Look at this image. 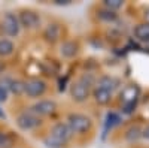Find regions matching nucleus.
<instances>
[{
  "mask_svg": "<svg viewBox=\"0 0 149 148\" xmlns=\"http://www.w3.org/2000/svg\"><path fill=\"white\" fill-rule=\"evenodd\" d=\"M66 123L70 127L73 136L74 135H86L94 127L93 118L84 112H69L66 117Z\"/></svg>",
  "mask_w": 149,
  "mask_h": 148,
  "instance_id": "obj_1",
  "label": "nucleus"
},
{
  "mask_svg": "<svg viewBox=\"0 0 149 148\" xmlns=\"http://www.w3.org/2000/svg\"><path fill=\"white\" fill-rule=\"evenodd\" d=\"M21 32V26L15 12L6 11L0 15V33L5 38L10 39V38H17Z\"/></svg>",
  "mask_w": 149,
  "mask_h": 148,
  "instance_id": "obj_2",
  "label": "nucleus"
},
{
  "mask_svg": "<svg viewBox=\"0 0 149 148\" xmlns=\"http://www.w3.org/2000/svg\"><path fill=\"white\" fill-rule=\"evenodd\" d=\"M17 17L19 21L21 29L27 30V32H33L40 29L42 26V17L37 11L30 9V8H22L17 12Z\"/></svg>",
  "mask_w": 149,
  "mask_h": 148,
  "instance_id": "obj_3",
  "label": "nucleus"
},
{
  "mask_svg": "<svg viewBox=\"0 0 149 148\" xmlns=\"http://www.w3.org/2000/svg\"><path fill=\"white\" fill-rule=\"evenodd\" d=\"M48 91V82L42 78H30L24 81V96L27 99H39Z\"/></svg>",
  "mask_w": 149,
  "mask_h": 148,
  "instance_id": "obj_4",
  "label": "nucleus"
},
{
  "mask_svg": "<svg viewBox=\"0 0 149 148\" xmlns=\"http://www.w3.org/2000/svg\"><path fill=\"white\" fill-rule=\"evenodd\" d=\"M42 123L43 120L39 118V117H36L34 114H31L30 111H21V112L17 115L15 118V124L19 130L22 132H30V130H34L37 127H40L42 126Z\"/></svg>",
  "mask_w": 149,
  "mask_h": 148,
  "instance_id": "obj_5",
  "label": "nucleus"
},
{
  "mask_svg": "<svg viewBox=\"0 0 149 148\" xmlns=\"http://www.w3.org/2000/svg\"><path fill=\"white\" fill-rule=\"evenodd\" d=\"M57 109H58V105H57V102L54 100V99H40V100L34 102L29 108L30 112L34 114L36 117H39V118L49 117V115L55 114Z\"/></svg>",
  "mask_w": 149,
  "mask_h": 148,
  "instance_id": "obj_6",
  "label": "nucleus"
},
{
  "mask_svg": "<svg viewBox=\"0 0 149 148\" xmlns=\"http://www.w3.org/2000/svg\"><path fill=\"white\" fill-rule=\"evenodd\" d=\"M93 88L85 85L84 82H81L79 79L73 81L69 87V96L74 103H85L90 99Z\"/></svg>",
  "mask_w": 149,
  "mask_h": 148,
  "instance_id": "obj_7",
  "label": "nucleus"
},
{
  "mask_svg": "<svg viewBox=\"0 0 149 148\" xmlns=\"http://www.w3.org/2000/svg\"><path fill=\"white\" fill-rule=\"evenodd\" d=\"M48 135L51 138H54L55 141L64 144V145H67L73 139V133H72V130L67 126L66 121H57V123H54V124L51 126V129H49Z\"/></svg>",
  "mask_w": 149,
  "mask_h": 148,
  "instance_id": "obj_8",
  "label": "nucleus"
},
{
  "mask_svg": "<svg viewBox=\"0 0 149 148\" xmlns=\"http://www.w3.org/2000/svg\"><path fill=\"white\" fill-rule=\"evenodd\" d=\"M42 39L48 43H58L63 39V27L60 22H48L42 30Z\"/></svg>",
  "mask_w": 149,
  "mask_h": 148,
  "instance_id": "obj_9",
  "label": "nucleus"
},
{
  "mask_svg": "<svg viewBox=\"0 0 149 148\" xmlns=\"http://www.w3.org/2000/svg\"><path fill=\"white\" fill-rule=\"evenodd\" d=\"M81 53V43L76 39H64L60 43V55L66 60L76 58Z\"/></svg>",
  "mask_w": 149,
  "mask_h": 148,
  "instance_id": "obj_10",
  "label": "nucleus"
},
{
  "mask_svg": "<svg viewBox=\"0 0 149 148\" xmlns=\"http://www.w3.org/2000/svg\"><path fill=\"white\" fill-rule=\"evenodd\" d=\"M91 96H93V99H94V102H95L97 105H100V106L109 105V103L112 102V99H113V93H110V91H107V90H104V88L97 87V85L93 88Z\"/></svg>",
  "mask_w": 149,
  "mask_h": 148,
  "instance_id": "obj_11",
  "label": "nucleus"
},
{
  "mask_svg": "<svg viewBox=\"0 0 149 148\" xmlns=\"http://www.w3.org/2000/svg\"><path fill=\"white\" fill-rule=\"evenodd\" d=\"M95 85H97V87H100V88H104V90L110 91V93H113L119 87V82H118L116 78L110 76V75H102L100 78L95 79ZM95 85H94V87H95Z\"/></svg>",
  "mask_w": 149,
  "mask_h": 148,
  "instance_id": "obj_12",
  "label": "nucleus"
},
{
  "mask_svg": "<svg viewBox=\"0 0 149 148\" xmlns=\"http://www.w3.org/2000/svg\"><path fill=\"white\" fill-rule=\"evenodd\" d=\"M0 85H5L8 88L9 94H15V96H22L24 94V81L18 79V78H8L6 82L0 84Z\"/></svg>",
  "mask_w": 149,
  "mask_h": 148,
  "instance_id": "obj_13",
  "label": "nucleus"
},
{
  "mask_svg": "<svg viewBox=\"0 0 149 148\" xmlns=\"http://www.w3.org/2000/svg\"><path fill=\"white\" fill-rule=\"evenodd\" d=\"M137 96H139V88L136 87V85H127V87L121 91L122 105L137 103Z\"/></svg>",
  "mask_w": 149,
  "mask_h": 148,
  "instance_id": "obj_14",
  "label": "nucleus"
},
{
  "mask_svg": "<svg viewBox=\"0 0 149 148\" xmlns=\"http://www.w3.org/2000/svg\"><path fill=\"white\" fill-rule=\"evenodd\" d=\"M133 34H134V38L137 41L149 43V22L143 21V22L136 24L134 29H133Z\"/></svg>",
  "mask_w": 149,
  "mask_h": 148,
  "instance_id": "obj_15",
  "label": "nucleus"
},
{
  "mask_svg": "<svg viewBox=\"0 0 149 148\" xmlns=\"http://www.w3.org/2000/svg\"><path fill=\"white\" fill-rule=\"evenodd\" d=\"M15 43L12 39L8 38H0V58L5 60L8 57H12L15 53Z\"/></svg>",
  "mask_w": 149,
  "mask_h": 148,
  "instance_id": "obj_16",
  "label": "nucleus"
},
{
  "mask_svg": "<svg viewBox=\"0 0 149 148\" xmlns=\"http://www.w3.org/2000/svg\"><path fill=\"white\" fill-rule=\"evenodd\" d=\"M17 136L10 132L0 129V148H15Z\"/></svg>",
  "mask_w": 149,
  "mask_h": 148,
  "instance_id": "obj_17",
  "label": "nucleus"
},
{
  "mask_svg": "<svg viewBox=\"0 0 149 148\" xmlns=\"http://www.w3.org/2000/svg\"><path fill=\"white\" fill-rule=\"evenodd\" d=\"M142 127L140 126H131L125 130V135H124V138H125V141L128 142H136L139 141L142 138Z\"/></svg>",
  "mask_w": 149,
  "mask_h": 148,
  "instance_id": "obj_18",
  "label": "nucleus"
},
{
  "mask_svg": "<svg viewBox=\"0 0 149 148\" xmlns=\"http://www.w3.org/2000/svg\"><path fill=\"white\" fill-rule=\"evenodd\" d=\"M97 17H98V20L106 21V22H113V21L118 20V14H116V12L109 11V9H106L103 6L97 11Z\"/></svg>",
  "mask_w": 149,
  "mask_h": 148,
  "instance_id": "obj_19",
  "label": "nucleus"
},
{
  "mask_svg": "<svg viewBox=\"0 0 149 148\" xmlns=\"http://www.w3.org/2000/svg\"><path fill=\"white\" fill-rule=\"evenodd\" d=\"M119 121H121V117H119L116 112H107L106 120H104V132L112 130L115 126L119 124Z\"/></svg>",
  "mask_w": 149,
  "mask_h": 148,
  "instance_id": "obj_20",
  "label": "nucleus"
},
{
  "mask_svg": "<svg viewBox=\"0 0 149 148\" xmlns=\"http://www.w3.org/2000/svg\"><path fill=\"white\" fill-rule=\"evenodd\" d=\"M102 6L109 9V11L116 12L118 9H121L124 6V2H122V0H104V2L102 3Z\"/></svg>",
  "mask_w": 149,
  "mask_h": 148,
  "instance_id": "obj_21",
  "label": "nucleus"
},
{
  "mask_svg": "<svg viewBox=\"0 0 149 148\" xmlns=\"http://www.w3.org/2000/svg\"><path fill=\"white\" fill-rule=\"evenodd\" d=\"M42 142H43V145H45L46 148H64V147H66L64 144H61V142L55 141L54 138H51L49 135H46V136L42 139Z\"/></svg>",
  "mask_w": 149,
  "mask_h": 148,
  "instance_id": "obj_22",
  "label": "nucleus"
},
{
  "mask_svg": "<svg viewBox=\"0 0 149 148\" xmlns=\"http://www.w3.org/2000/svg\"><path fill=\"white\" fill-rule=\"evenodd\" d=\"M9 100V91L5 85H0V105L6 103Z\"/></svg>",
  "mask_w": 149,
  "mask_h": 148,
  "instance_id": "obj_23",
  "label": "nucleus"
},
{
  "mask_svg": "<svg viewBox=\"0 0 149 148\" xmlns=\"http://www.w3.org/2000/svg\"><path fill=\"white\" fill-rule=\"evenodd\" d=\"M72 3V0H55L54 5H58V6H67Z\"/></svg>",
  "mask_w": 149,
  "mask_h": 148,
  "instance_id": "obj_24",
  "label": "nucleus"
},
{
  "mask_svg": "<svg viewBox=\"0 0 149 148\" xmlns=\"http://www.w3.org/2000/svg\"><path fill=\"white\" fill-rule=\"evenodd\" d=\"M142 138L143 139H148L149 141V126H146L143 130H142Z\"/></svg>",
  "mask_w": 149,
  "mask_h": 148,
  "instance_id": "obj_25",
  "label": "nucleus"
},
{
  "mask_svg": "<svg viewBox=\"0 0 149 148\" xmlns=\"http://www.w3.org/2000/svg\"><path fill=\"white\" fill-rule=\"evenodd\" d=\"M5 70H6V61L0 58V75H3Z\"/></svg>",
  "mask_w": 149,
  "mask_h": 148,
  "instance_id": "obj_26",
  "label": "nucleus"
},
{
  "mask_svg": "<svg viewBox=\"0 0 149 148\" xmlns=\"http://www.w3.org/2000/svg\"><path fill=\"white\" fill-rule=\"evenodd\" d=\"M145 22H149V8L145 11Z\"/></svg>",
  "mask_w": 149,
  "mask_h": 148,
  "instance_id": "obj_27",
  "label": "nucleus"
},
{
  "mask_svg": "<svg viewBox=\"0 0 149 148\" xmlns=\"http://www.w3.org/2000/svg\"><path fill=\"white\" fill-rule=\"evenodd\" d=\"M0 118H2V120H6V114H5V111L2 109V106H0Z\"/></svg>",
  "mask_w": 149,
  "mask_h": 148,
  "instance_id": "obj_28",
  "label": "nucleus"
}]
</instances>
